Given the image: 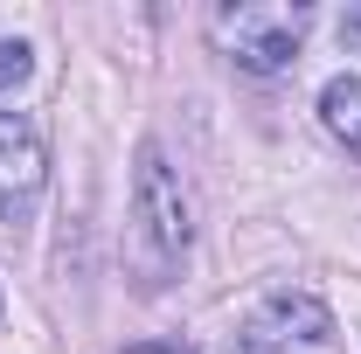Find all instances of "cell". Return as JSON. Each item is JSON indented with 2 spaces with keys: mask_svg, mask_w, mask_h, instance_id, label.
Listing matches in <instances>:
<instances>
[{
  "mask_svg": "<svg viewBox=\"0 0 361 354\" xmlns=\"http://www.w3.org/2000/svg\"><path fill=\"white\" fill-rule=\"evenodd\" d=\"M195 243V209H188V188H180V167L160 153V146H139L133 167V257H139V285L160 292L180 271Z\"/></svg>",
  "mask_w": 361,
  "mask_h": 354,
  "instance_id": "1",
  "label": "cell"
},
{
  "mask_svg": "<svg viewBox=\"0 0 361 354\" xmlns=\"http://www.w3.org/2000/svg\"><path fill=\"white\" fill-rule=\"evenodd\" d=\"M313 28V7L306 0H243V7H223L216 14V49H223L236 70L250 77H278L299 63V42Z\"/></svg>",
  "mask_w": 361,
  "mask_h": 354,
  "instance_id": "2",
  "label": "cell"
},
{
  "mask_svg": "<svg viewBox=\"0 0 361 354\" xmlns=\"http://www.w3.org/2000/svg\"><path fill=\"white\" fill-rule=\"evenodd\" d=\"M326 334H334V312L319 306L313 292H278V299L236 334L229 354H313V348H326Z\"/></svg>",
  "mask_w": 361,
  "mask_h": 354,
  "instance_id": "3",
  "label": "cell"
},
{
  "mask_svg": "<svg viewBox=\"0 0 361 354\" xmlns=\"http://www.w3.org/2000/svg\"><path fill=\"white\" fill-rule=\"evenodd\" d=\"M42 181H49L42 133H35L21 111H0V222H28L35 216Z\"/></svg>",
  "mask_w": 361,
  "mask_h": 354,
  "instance_id": "4",
  "label": "cell"
},
{
  "mask_svg": "<svg viewBox=\"0 0 361 354\" xmlns=\"http://www.w3.org/2000/svg\"><path fill=\"white\" fill-rule=\"evenodd\" d=\"M319 118H326V133L361 160V77H334V84L319 90Z\"/></svg>",
  "mask_w": 361,
  "mask_h": 354,
  "instance_id": "5",
  "label": "cell"
},
{
  "mask_svg": "<svg viewBox=\"0 0 361 354\" xmlns=\"http://www.w3.org/2000/svg\"><path fill=\"white\" fill-rule=\"evenodd\" d=\"M28 70H35V49L28 42H0V97L28 84Z\"/></svg>",
  "mask_w": 361,
  "mask_h": 354,
  "instance_id": "6",
  "label": "cell"
},
{
  "mask_svg": "<svg viewBox=\"0 0 361 354\" xmlns=\"http://www.w3.org/2000/svg\"><path fill=\"white\" fill-rule=\"evenodd\" d=\"M341 42H361V7H348V14H341Z\"/></svg>",
  "mask_w": 361,
  "mask_h": 354,
  "instance_id": "7",
  "label": "cell"
},
{
  "mask_svg": "<svg viewBox=\"0 0 361 354\" xmlns=\"http://www.w3.org/2000/svg\"><path fill=\"white\" fill-rule=\"evenodd\" d=\"M133 354H195V348H180V341H146V348H133Z\"/></svg>",
  "mask_w": 361,
  "mask_h": 354,
  "instance_id": "8",
  "label": "cell"
}]
</instances>
